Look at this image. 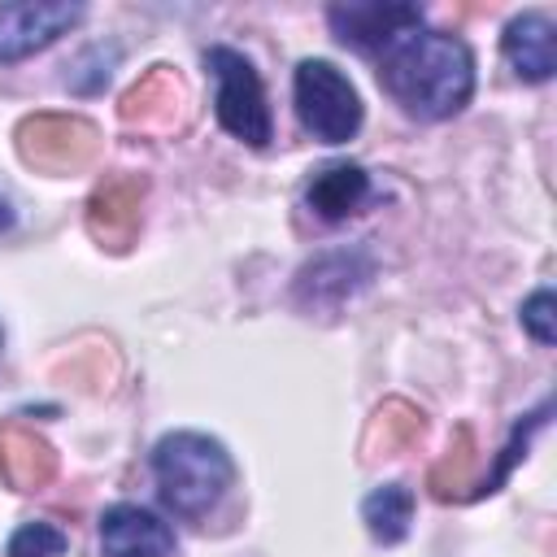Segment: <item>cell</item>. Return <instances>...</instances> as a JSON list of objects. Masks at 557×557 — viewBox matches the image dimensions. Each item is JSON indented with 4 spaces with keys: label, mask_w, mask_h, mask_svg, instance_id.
I'll list each match as a JSON object with an SVG mask.
<instances>
[{
    "label": "cell",
    "mask_w": 557,
    "mask_h": 557,
    "mask_svg": "<svg viewBox=\"0 0 557 557\" xmlns=\"http://www.w3.org/2000/svg\"><path fill=\"white\" fill-rule=\"evenodd\" d=\"M383 91L418 122L453 117L474 96V57L457 35L444 30H409L379 61Z\"/></svg>",
    "instance_id": "6da1fadb"
},
{
    "label": "cell",
    "mask_w": 557,
    "mask_h": 557,
    "mask_svg": "<svg viewBox=\"0 0 557 557\" xmlns=\"http://www.w3.org/2000/svg\"><path fill=\"white\" fill-rule=\"evenodd\" d=\"M17 152L44 174L78 170L96 157V126L70 113H35L17 126Z\"/></svg>",
    "instance_id": "5b68a950"
},
{
    "label": "cell",
    "mask_w": 557,
    "mask_h": 557,
    "mask_svg": "<svg viewBox=\"0 0 557 557\" xmlns=\"http://www.w3.org/2000/svg\"><path fill=\"white\" fill-rule=\"evenodd\" d=\"M422 435V413L405 400H383L374 422H370V435H366V448L370 453H396L405 444H413Z\"/></svg>",
    "instance_id": "9a60e30c"
},
{
    "label": "cell",
    "mask_w": 557,
    "mask_h": 557,
    "mask_svg": "<svg viewBox=\"0 0 557 557\" xmlns=\"http://www.w3.org/2000/svg\"><path fill=\"white\" fill-rule=\"evenodd\" d=\"M205 65L218 78V122L226 135L265 148L270 144V104H265V87L261 74L252 70V61L235 48H209Z\"/></svg>",
    "instance_id": "277c9868"
},
{
    "label": "cell",
    "mask_w": 557,
    "mask_h": 557,
    "mask_svg": "<svg viewBox=\"0 0 557 557\" xmlns=\"http://www.w3.org/2000/svg\"><path fill=\"white\" fill-rule=\"evenodd\" d=\"M100 548H104V557H170L174 531L152 509L113 505L100 518Z\"/></svg>",
    "instance_id": "9c48e42d"
},
{
    "label": "cell",
    "mask_w": 557,
    "mask_h": 557,
    "mask_svg": "<svg viewBox=\"0 0 557 557\" xmlns=\"http://www.w3.org/2000/svg\"><path fill=\"white\" fill-rule=\"evenodd\" d=\"M326 22L339 35V44H352L357 52H387L396 39L422 26V9L396 0H348L331 4Z\"/></svg>",
    "instance_id": "8992f818"
},
{
    "label": "cell",
    "mask_w": 557,
    "mask_h": 557,
    "mask_svg": "<svg viewBox=\"0 0 557 557\" xmlns=\"http://www.w3.org/2000/svg\"><path fill=\"white\" fill-rule=\"evenodd\" d=\"M522 326H527V335L535 339V344H553L557 339V296L548 292V287H540V292H531L527 300H522Z\"/></svg>",
    "instance_id": "d6986e66"
},
{
    "label": "cell",
    "mask_w": 557,
    "mask_h": 557,
    "mask_svg": "<svg viewBox=\"0 0 557 557\" xmlns=\"http://www.w3.org/2000/svg\"><path fill=\"white\" fill-rule=\"evenodd\" d=\"M0 474L13 492H39L57 474V453L39 431H30L17 418H4L0 422Z\"/></svg>",
    "instance_id": "30bf717a"
},
{
    "label": "cell",
    "mask_w": 557,
    "mask_h": 557,
    "mask_svg": "<svg viewBox=\"0 0 557 557\" xmlns=\"http://www.w3.org/2000/svg\"><path fill=\"white\" fill-rule=\"evenodd\" d=\"M183 113V83L170 65H152L126 96H122V122L144 131H170Z\"/></svg>",
    "instance_id": "7c38bea8"
},
{
    "label": "cell",
    "mask_w": 557,
    "mask_h": 557,
    "mask_svg": "<svg viewBox=\"0 0 557 557\" xmlns=\"http://www.w3.org/2000/svg\"><path fill=\"white\" fill-rule=\"evenodd\" d=\"M13 226V209H9V200L0 196V231H9Z\"/></svg>",
    "instance_id": "ffe728a7"
},
{
    "label": "cell",
    "mask_w": 557,
    "mask_h": 557,
    "mask_svg": "<svg viewBox=\"0 0 557 557\" xmlns=\"http://www.w3.org/2000/svg\"><path fill=\"white\" fill-rule=\"evenodd\" d=\"M65 553V535L48 522H26L9 535V557H61Z\"/></svg>",
    "instance_id": "ac0fdd59"
},
{
    "label": "cell",
    "mask_w": 557,
    "mask_h": 557,
    "mask_svg": "<svg viewBox=\"0 0 557 557\" xmlns=\"http://www.w3.org/2000/svg\"><path fill=\"white\" fill-rule=\"evenodd\" d=\"M152 474L161 500L178 518H205L235 479L231 453L205 431H174L152 448Z\"/></svg>",
    "instance_id": "7a4b0ae2"
},
{
    "label": "cell",
    "mask_w": 557,
    "mask_h": 557,
    "mask_svg": "<svg viewBox=\"0 0 557 557\" xmlns=\"http://www.w3.org/2000/svg\"><path fill=\"white\" fill-rule=\"evenodd\" d=\"M83 22V4L65 0H26V4H0V61H22L52 39H61L70 26Z\"/></svg>",
    "instance_id": "52a82bcc"
},
{
    "label": "cell",
    "mask_w": 557,
    "mask_h": 557,
    "mask_svg": "<svg viewBox=\"0 0 557 557\" xmlns=\"http://www.w3.org/2000/svg\"><path fill=\"white\" fill-rule=\"evenodd\" d=\"M505 61L527 83H548L557 70V26L548 13H522L505 26Z\"/></svg>",
    "instance_id": "8fae6325"
},
{
    "label": "cell",
    "mask_w": 557,
    "mask_h": 557,
    "mask_svg": "<svg viewBox=\"0 0 557 557\" xmlns=\"http://www.w3.org/2000/svg\"><path fill=\"white\" fill-rule=\"evenodd\" d=\"M292 100L300 126L322 144H348L361 131V96L348 83L344 70H335L322 57H309L296 65Z\"/></svg>",
    "instance_id": "3957f363"
},
{
    "label": "cell",
    "mask_w": 557,
    "mask_h": 557,
    "mask_svg": "<svg viewBox=\"0 0 557 557\" xmlns=\"http://www.w3.org/2000/svg\"><path fill=\"white\" fill-rule=\"evenodd\" d=\"M361 522L366 531L379 540V544H400L409 535V522H413V492L405 483H387V487H374L366 500H361Z\"/></svg>",
    "instance_id": "5bb4252c"
},
{
    "label": "cell",
    "mask_w": 557,
    "mask_h": 557,
    "mask_svg": "<svg viewBox=\"0 0 557 557\" xmlns=\"http://www.w3.org/2000/svg\"><path fill=\"white\" fill-rule=\"evenodd\" d=\"M144 196H148V183L139 174H109L91 191V200H87V231H91V239H100L104 248L122 252L135 239V231H139Z\"/></svg>",
    "instance_id": "ba28073f"
},
{
    "label": "cell",
    "mask_w": 557,
    "mask_h": 557,
    "mask_svg": "<svg viewBox=\"0 0 557 557\" xmlns=\"http://www.w3.org/2000/svg\"><path fill=\"white\" fill-rule=\"evenodd\" d=\"M548 409H553V405L544 400V405H540L535 413H527V422H518V426H513V440H509V448H505V457L496 461V470L487 474V483H483V487H474L470 496H483V492H496V487H500V479L509 474V466H513V461H518V457L527 453V440H531V435H535V431H540V426L548 422Z\"/></svg>",
    "instance_id": "e0dca14e"
},
{
    "label": "cell",
    "mask_w": 557,
    "mask_h": 557,
    "mask_svg": "<svg viewBox=\"0 0 557 557\" xmlns=\"http://www.w3.org/2000/svg\"><path fill=\"white\" fill-rule=\"evenodd\" d=\"M366 196H370V174H366L361 165H352V161L322 165V170L309 178V187H305L309 209H313L318 218H326V222H339V218L357 213V209L366 205Z\"/></svg>",
    "instance_id": "4fadbf2b"
},
{
    "label": "cell",
    "mask_w": 557,
    "mask_h": 557,
    "mask_svg": "<svg viewBox=\"0 0 557 557\" xmlns=\"http://www.w3.org/2000/svg\"><path fill=\"white\" fill-rule=\"evenodd\" d=\"M470 466H474V435H470V426H457V444H453L448 457L431 470V492H435L440 500H448L457 487H466Z\"/></svg>",
    "instance_id": "2e32d148"
}]
</instances>
